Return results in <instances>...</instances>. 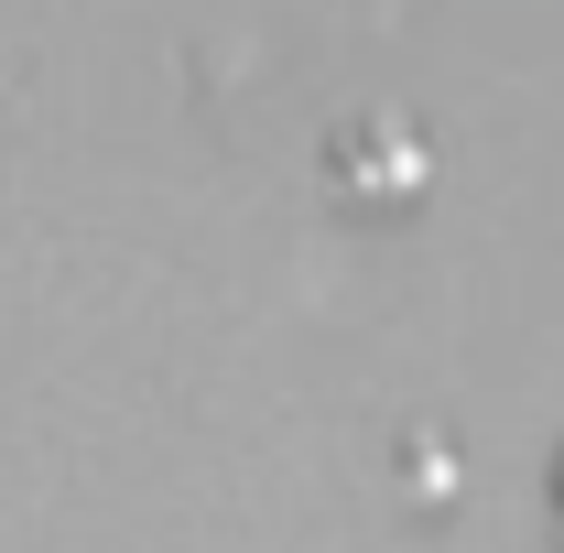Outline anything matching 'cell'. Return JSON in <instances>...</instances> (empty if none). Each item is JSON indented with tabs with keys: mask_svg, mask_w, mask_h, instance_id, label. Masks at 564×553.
<instances>
[{
	"mask_svg": "<svg viewBox=\"0 0 564 553\" xmlns=\"http://www.w3.org/2000/svg\"><path fill=\"white\" fill-rule=\"evenodd\" d=\"M423 185H434V152L402 120H348V131L326 141V196L348 217H402Z\"/></svg>",
	"mask_w": 564,
	"mask_h": 553,
	"instance_id": "1",
	"label": "cell"
}]
</instances>
